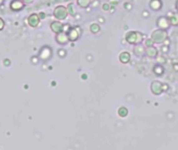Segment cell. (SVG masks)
<instances>
[{
	"label": "cell",
	"instance_id": "cell-1",
	"mask_svg": "<svg viewBox=\"0 0 178 150\" xmlns=\"http://www.w3.org/2000/svg\"><path fill=\"white\" fill-rule=\"evenodd\" d=\"M53 55V51L52 48L48 46H44L41 48L40 52H39V59H42V61H48Z\"/></svg>",
	"mask_w": 178,
	"mask_h": 150
},
{
	"label": "cell",
	"instance_id": "cell-2",
	"mask_svg": "<svg viewBox=\"0 0 178 150\" xmlns=\"http://www.w3.org/2000/svg\"><path fill=\"white\" fill-rule=\"evenodd\" d=\"M53 16L58 20H63L67 16V11L64 7H57L53 11Z\"/></svg>",
	"mask_w": 178,
	"mask_h": 150
},
{
	"label": "cell",
	"instance_id": "cell-3",
	"mask_svg": "<svg viewBox=\"0 0 178 150\" xmlns=\"http://www.w3.org/2000/svg\"><path fill=\"white\" fill-rule=\"evenodd\" d=\"M40 20L41 18L38 14H32L28 18V24L31 27H37L39 24H40Z\"/></svg>",
	"mask_w": 178,
	"mask_h": 150
},
{
	"label": "cell",
	"instance_id": "cell-4",
	"mask_svg": "<svg viewBox=\"0 0 178 150\" xmlns=\"http://www.w3.org/2000/svg\"><path fill=\"white\" fill-rule=\"evenodd\" d=\"M24 2L22 0H12V2L10 3V7L13 12H19L24 8Z\"/></svg>",
	"mask_w": 178,
	"mask_h": 150
},
{
	"label": "cell",
	"instance_id": "cell-5",
	"mask_svg": "<svg viewBox=\"0 0 178 150\" xmlns=\"http://www.w3.org/2000/svg\"><path fill=\"white\" fill-rule=\"evenodd\" d=\"M68 40L69 39H68L67 34H65V32H63V31L59 32V34H57V35H56V41L58 42L59 44L64 45V44L67 43Z\"/></svg>",
	"mask_w": 178,
	"mask_h": 150
},
{
	"label": "cell",
	"instance_id": "cell-6",
	"mask_svg": "<svg viewBox=\"0 0 178 150\" xmlns=\"http://www.w3.org/2000/svg\"><path fill=\"white\" fill-rule=\"evenodd\" d=\"M50 28H52V30L53 32H56V34H59V32L62 31L63 25L59 22V21H55V22H53L52 24H50Z\"/></svg>",
	"mask_w": 178,
	"mask_h": 150
},
{
	"label": "cell",
	"instance_id": "cell-7",
	"mask_svg": "<svg viewBox=\"0 0 178 150\" xmlns=\"http://www.w3.org/2000/svg\"><path fill=\"white\" fill-rule=\"evenodd\" d=\"M150 5H151V7H153V10L157 11L161 7V2L159 1V0H153V1L150 3Z\"/></svg>",
	"mask_w": 178,
	"mask_h": 150
},
{
	"label": "cell",
	"instance_id": "cell-8",
	"mask_svg": "<svg viewBox=\"0 0 178 150\" xmlns=\"http://www.w3.org/2000/svg\"><path fill=\"white\" fill-rule=\"evenodd\" d=\"M4 27H5V21L0 17V31L3 30Z\"/></svg>",
	"mask_w": 178,
	"mask_h": 150
},
{
	"label": "cell",
	"instance_id": "cell-9",
	"mask_svg": "<svg viewBox=\"0 0 178 150\" xmlns=\"http://www.w3.org/2000/svg\"><path fill=\"white\" fill-rule=\"evenodd\" d=\"M39 59H39V56H38V58H36V56H34V58H32V59H31V61H32L33 64H37V63L39 62Z\"/></svg>",
	"mask_w": 178,
	"mask_h": 150
},
{
	"label": "cell",
	"instance_id": "cell-10",
	"mask_svg": "<svg viewBox=\"0 0 178 150\" xmlns=\"http://www.w3.org/2000/svg\"><path fill=\"white\" fill-rule=\"evenodd\" d=\"M3 65L7 66V67H8V66L11 65V61H10V59H4V61H3Z\"/></svg>",
	"mask_w": 178,
	"mask_h": 150
},
{
	"label": "cell",
	"instance_id": "cell-11",
	"mask_svg": "<svg viewBox=\"0 0 178 150\" xmlns=\"http://www.w3.org/2000/svg\"><path fill=\"white\" fill-rule=\"evenodd\" d=\"M22 1L25 4H31V3H33V2H34V0H22Z\"/></svg>",
	"mask_w": 178,
	"mask_h": 150
},
{
	"label": "cell",
	"instance_id": "cell-12",
	"mask_svg": "<svg viewBox=\"0 0 178 150\" xmlns=\"http://www.w3.org/2000/svg\"><path fill=\"white\" fill-rule=\"evenodd\" d=\"M39 16H40V18H41V19H44V16H45V14H43V13H40V14H39Z\"/></svg>",
	"mask_w": 178,
	"mask_h": 150
},
{
	"label": "cell",
	"instance_id": "cell-13",
	"mask_svg": "<svg viewBox=\"0 0 178 150\" xmlns=\"http://www.w3.org/2000/svg\"><path fill=\"white\" fill-rule=\"evenodd\" d=\"M59 55H65V51L63 52V51H62V49H61V50H60V51H59Z\"/></svg>",
	"mask_w": 178,
	"mask_h": 150
},
{
	"label": "cell",
	"instance_id": "cell-14",
	"mask_svg": "<svg viewBox=\"0 0 178 150\" xmlns=\"http://www.w3.org/2000/svg\"><path fill=\"white\" fill-rule=\"evenodd\" d=\"M3 2H4V0H0V5L3 4Z\"/></svg>",
	"mask_w": 178,
	"mask_h": 150
}]
</instances>
